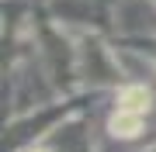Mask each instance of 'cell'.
<instances>
[{
  "instance_id": "obj_1",
  "label": "cell",
  "mask_w": 156,
  "mask_h": 152,
  "mask_svg": "<svg viewBox=\"0 0 156 152\" xmlns=\"http://www.w3.org/2000/svg\"><path fill=\"white\" fill-rule=\"evenodd\" d=\"M142 104H146V90H128L125 93V111H139L142 114Z\"/></svg>"
}]
</instances>
